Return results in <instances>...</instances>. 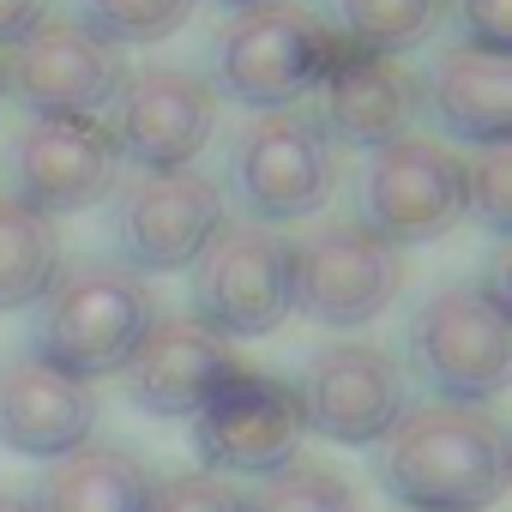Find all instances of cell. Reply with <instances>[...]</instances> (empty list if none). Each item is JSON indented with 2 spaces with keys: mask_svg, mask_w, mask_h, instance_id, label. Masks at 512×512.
Instances as JSON below:
<instances>
[{
  "mask_svg": "<svg viewBox=\"0 0 512 512\" xmlns=\"http://www.w3.org/2000/svg\"><path fill=\"white\" fill-rule=\"evenodd\" d=\"M61 272V229L25 199L0 193V314H25Z\"/></svg>",
  "mask_w": 512,
  "mask_h": 512,
  "instance_id": "20",
  "label": "cell"
},
{
  "mask_svg": "<svg viewBox=\"0 0 512 512\" xmlns=\"http://www.w3.org/2000/svg\"><path fill=\"white\" fill-rule=\"evenodd\" d=\"M241 512H362L356 488L308 458H290L272 476H253V488H241Z\"/></svg>",
  "mask_w": 512,
  "mask_h": 512,
  "instance_id": "22",
  "label": "cell"
},
{
  "mask_svg": "<svg viewBox=\"0 0 512 512\" xmlns=\"http://www.w3.org/2000/svg\"><path fill=\"white\" fill-rule=\"evenodd\" d=\"M55 0H0V55H7L19 37H31L43 19H49Z\"/></svg>",
  "mask_w": 512,
  "mask_h": 512,
  "instance_id": "27",
  "label": "cell"
},
{
  "mask_svg": "<svg viewBox=\"0 0 512 512\" xmlns=\"http://www.w3.org/2000/svg\"><path fill=\"white\" fill-rule=\"evenodd\" d=\"M37 338L31 356H43L49 368L73 374V380H109L127 368V356L139 350V338L157 320V296L133 266L115 260H85V266H61L49 296L37 302Z\"/></svg>",
  "mask_w": 512,
  "mask_h": 512,
  "instance_id": "2",
  "label": "cell"
},
{
  "mask_svg": "<svg viewBox=\"0 0 512 512\" xmlns=\"http://www.w3.org/2000/svg\"><path fill=\"white\" fill-rule=\"evenodd\" d=\"M151 470L121 446H79L55 458L31 494L37 512H145Z\"/></svg>",
  "mask_w": 512,
  "mask_h": 512,
  "instance_id": "19",
  "label": "cell"
},
{
  "mask_svg": "<svg viewBox=\"0 0 512 512\" xmlns=\"http://www.w3.org/2000/svg\"><path fill=\"white\" fill-rule=\"evenodd\" d=\"M121 181V151L97 115H31L13 139V199L43 217L85 211Z\"/></svg>",
  "mask_w": 512,
  "mask_h": 512,
  "instance_id": "13",
  "label": "cell"
},
{
  "mask_svg": "<svg viewBox=\"0 0 512 512\" xmlns=\"http://www.w3.org/2000/svg\"><path fill=\"white\" fill-rule=\"evenodd\" d=\"M410 368L440 404H482L512 380V302L506 278L446 284L410 320Z\"/></svg>",
  "mask_w": 512,
  "mask_h": 512,
  "instance_id": "4",
  "label": "cell"
},
{
  "mask_svg": "<svg viewBox=\"0 0 512 512\" xmlns=\"http://www.w3.org/2000/svg\"><path fill=\"white\" fill-rule=\"evenodd\" d=\"M0 67H7V97H19L25 115H97L127 79L121 49L79 19H43L0 55Z\"/></svg>",
  "mask_w": 512,
  "mask_h": 512,
  "instance_id": "12",
  "label": "cell"
},
{
  "mask_svg": "<svg viewBox=\"0 0 512 512\" xmlns=\"http://www.w3.org/2000/svg\"><path fill=\"white\" fill-rule=\"evenodd\" d=\"M0 103H7V67H0Z\"/></svg>",
  "mask_w": 512,
  "mask_h": 512,
  "instance_id": "30",
  "label": "cell"
},
{
  "mask_svg": "<svg viewBox=\"0 0 512 512\" xmlns=\"http://www.w3.org/2000/svg\"><path fill=\"white\" fill-rule=\"evenodd\" d=\"M506 482V428L482 404H416L380 440V488L404 512H488Z\"/></svg>",
  "mask_w": 512,
  "mask_h": 512,
  "instance_id": "1",
  "label": "cell"
},
{
  "mask_svg": "<svg viewBox=\"0 0 512 512\" xmlns=\"http://www.w3.org/2000/svg\"><path fill=\"white\" fill-rule=\"evenodd\" d=\"M338 7V37L362 55H404L422 49L440 25V0H332Z\"/></svg>",
  "mask_w": 512,
  "mask_h": 512,
  "instance_id": "21",
  "label": "cell"
},
{
  "mask_svg": "<svg viewBox=\"0 0 512 512\" xmlns=\"http://www.w3.org/2000/svg\"><path fill=\"white\" fill-rule=\"evenodd\" d=\"M241 362L229 356V344L217 332H205L193 314L187 320H151V332L139 338V350L127 356L121 380H127V404L157 416V422H193V410L235 374Z\"/></svg>",
  "mask_w": 512,
  "mask_h": 512,
  "instance_id": "16",
  "label": "cell"
},
{
  "mask_svg": "<svg viewBox=\"0 0 512 512\" xmlns=\"http://www.w3.org/2000/svg\"><path fill=\"white\" fill-rule=\"evenodd\" d=\"M338 49H344V37L320 13L296 7V0H260L247 13H229V25L217 31L205 85L253 115L290 109L296 97L320 91Z\"/></svg>",
  "mask_w": 512,
  "mask_h": 512,
  "instance_id": "3",
  "label": "cell"
},
{
  "mask_svg": "<svg viewBox=\"0 0 512 512\" xmlns=\"http://www.w3.org/2000/svg\"><path fill=\"white\" fill-rule=\"evenodd\" d=\"M97 428V392L43 356H13L0 362V446L19 458H67L91 446Z\"/></svg>",
  "mask_w": 512,
  "mask_h": 512,
  "instance_id": "17",
  "label": "cell"
},
{
  "mask_svg": "<svg viewBox=\"0 0 512 512\" xmlns=\"http://www.w3.org/2000/svg\"><path fill=\"white\" fill-rule=\"evenodd\" d=\"M302 428L332 440V446H380L392 434V422L410 410V386L404 368L374 350V344H332L308 362L302 386Z\"/></svg>",
  "mask_w": 512,
  "mask_h": 512,
  "instance_id": "14",
  "label": "cell"
},
{
  "mask_svg": "<svg viewBox=\"0 0 512 512\" xmlns=\"http://www.w3.org/2000/svg\"><path fill=\"white\" fill-rule=\"evenodd\" d=\"M145 512H241V488L211 470H175V476H151Z\"/></svg>",
  "mask_w": 512,
  "mask_h": 512,
  "instance_id": "25",
  "label": "cell"
},
{
  "mask_svg": "<svg viewBox=\"0 0 512 512\" xmlns=\"http://www.w3.org/2000/svg\"><path fill=\"white\" fill-rule=\"evenodd\" d=\"M422 121V79L392 55L338 49L332 73L320 79V133L350 151H380L392 139H410Z\"/></svg>",
  "mask_w": 512,
  "mask_h": 512,
  "instance_id": "15",
  "label": "cell"
},
{
  "mask_svg": "<svg viewBox=\"0 0 512 512\" xmlns=\"http://www.w3.org/2000/svg\"><path fill=\"white\" fill-rule=\"evenodd\" d=\"M464 199H470V211H476L494 235L512 229V145L476 151V157L464 163Z\"/></svg>",
  "mask_w": 512,
  "mask_h": 512,
  "instance_id": "24",
  "label": "cell"
},
{
  "mask_svg": "<svg viewBox=\"0 0 512 512\" xmlns=\"http://www.w3.org/2000/svg\"><path fill=\"white\" fill-rule=\"evenodd\" d=\"M193 7L199 0H79V25L115 49H139L175 37L193 19Z\"/></svg>",
  "mask_w": 512,
  "mask_h": 512,
  "instance_id": "23",
  "label": "cell"
},
{
  "mask_svg": "<svg viewBox=\"0 0 512 512\" xmlns=\"http://www.w3.org/2000/svg\"><path fill=\"white\" fill-rule=\"evenodd\" d=\"M470 199H464V157L440 139H392L380 151H368V175H362V217L380 241L392 247H422L440 241L452 223H464Z\"/></svg>",
  "mask_w": 512,
  "mask_h": 512,
  "instance_id": "10",
  "label": "cell"
},
{
  "mask_svg": "<svg viewBox=\"0 0 512 512\" xmlns=\"http://www.w3.org/2000/svg\"><path fill=\"white\" fill-rule=\"evenodd\" d=\"M229 193L253 223H308L338 193V145L320 133L314 115L266 109L229 145Z\"/></svg>",
  "mask_w": 512,
  "mask_h": 512,
  "instance_id": "5",
  "label": "cell"
},
{
  "mask_svg": "<svg viewBox=\"0 0 512 512\" xmlns=\"http://www.w3.org/2000/svg\"><path fill=\"white\" fill-rule=\"evenodd\" d=\"M302 404L296 386L278 374L235 368L199 410H193V452L211 476H272L302 458Z\"/></svg>",
  "mask_w": 512,
  "mask_h": 512,
  "instance_id": "8",
  "label": "cell"
},
{
  "mask_svg": "<svg viewBox=\"0 0 512 512\" xmlns=\"http://www.w3.org/2000/svg\"><path fill=\"white\" fill-rule=\"evenodd\" d=\"M187 272L193 320L223 344L272 338L290 320V235H278L272 223H223Z\"/></svg>",
  "mask_w": 512,
  "mask_h": 512,
  "instance_id": "6",
  "label": "cell"
},
{
  "mask_svg": "<svg viewBox=\"0 0 512 512\" xmlns=\"http://www.w3.org/2000/svg\"><path fill=\"white\" fill-rule=\"evenodd\" d=\"M109 139L133 169H193V157L217 133V91L181 67L127 73L109 97Z\"/></svg>",
  "mask_w": 512,
  "mask_h": 512,
  "instance_id": "11",
  "label": "cell"
},
{
  "mask_svg": "<svg viewBox=\"0 0 512 512\" xmlns=\"http://www.w3.org/2000/svg\"><path fill=\"white\" fill-rule=\"evenodd\" d=\"M0 512H37L31 494H13V488H0Z\"/></svg>",
  "mask_w": 512,
  "mask_h": 512,
  "instance_id": "28",
  "label": "cell"
},
{
  "mask_svg": "<svg viewBox=\"0 0 512 512\" xmlns=\"http://www.w3.org/2000/svg\"><path fill=\"white\" fill-rule=\"evenodd\" d=\"M398 290H404V247L380 241L356 217L290 241V314L326 332L380 320Z\"/></svg>",
  "mask_w": 512,
  "mask_h": 512,
  "instance_id": "7",
  "label": "cell"
},
{
  "mask_svg": "<svg viewBox=\"0 0 512 512\" xmlns=\"http://www.w3.org/2000/svg\"><path fill=\"white\" fill-rule=\"evenodd\" d=\"M452 19L464 43L512 49V0H452Z\"/></svg>",
  "mask_w": 512,
  "mask_h": 512,
  "instance_id": "26",
  "label": "cell"
},
{
  "mask_svg": "<svg viewBox=\"0 0 512 512\" xmlns=\"http://www.w3.org/2000/svg\"><path fill=\"white\" fill-rule=\"evenodd\" d=\"M422 115L470 151L512 145V49H482L464 37L446 43L422 79Z\"/></svg>",
  "mask_w": 512,
  "mask_h": 512,
  "instance_id": "18",
  "label": "cell"
},
{
  "mask_svg": "<svg viewBox=\"0 0 512 512\" xmlns=\"http://www.w3.org/2000/svg\"><path fill=\"white\" fill-rule=\"evenodd\" d=\"M229 223L223 181L205 169H139L115 199V241L121 266L145 272H187L205 241Z\"/></svg>",
  "mask_w": 512,
  "mask_h": 512,
  "instance_id": "9",
  "label": "cell"
},
{
  "mask_svg": "<svg viewBox=\"0 0 512 512\" xmlns=\"http://www.w3.org/2000/svg\"><path fill=\"white\" fill-rule=\"evenodd\" d=\"M217 7H229V13H247V7H260V0H217Z\"/></svg>",
  "mask_w": 512,
  "mask_h": 512,
  "instance_id": "29",
  "label": "cell"
}]
</instances>
